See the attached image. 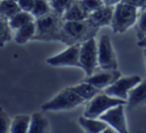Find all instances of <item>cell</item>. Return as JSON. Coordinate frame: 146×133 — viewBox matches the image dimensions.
Listing matches in <instances>:
<instances>
[{
    "mask_svg": "<svg viewBox=\"0 0 146 133\" xmlns=\"http://www.w3.org/2000/svg\"><path fill=\"white\" fill-rule=\"evenodd\" d=\"M88 17L90 15L84 10L79 0H77L64 14L63 20L64 21H83V20L88 19Z\"/></svg>",
    "mask_w": 146,
    "mask_h": 133,
    "instance_id": "cell-19",
    "label": "cell"
},
{
    "mask_svg": "<svg viewBox=\"0 0 146 133\" xmlns=\"http://www.w3.org/2000/svg\"><path fill=\"white\" fill-rule=\"evenodd\" d=\"M36 22H31L27 25L21 27L20 29L16 30L13 34V39L18 45H24L31 40H34L35 36H36Z\"/></svg>",
    "mask_w": 146,
    "mask_h": 133,
    "instance_id": "cell-15",
    "label": "cell"
},
{
    "mask_svg": "<svg viewBox=\"0 0 146 133\" xmlns=\"http://www.w3.org/2000/svg\"><path fill=\"white\" fill-rule=\"evenodd\" d=\"M122 77L118 69H98L92 75H88L84 81L90 83L96 89L104 91L106 87L114 83L118 79Z\"/></svg>",
    "mask_w": 146,
    "mask_h": 133,
    "instance_id": "cell-11",
    "label": "cell"
},
{
    "mask_svg": "<svg viewBox=\"0 0 146 133\" xmlns=\"http://www.w3.org/2000/svg\"><path fill=\"white\" fill-rule=\"evenodd\" d=\"M121 2L134 6V7L138 8L139 10L146 7V0H121Z\"/></svg>",
    "mask_w": 146,
    "mask_h": 133,
    "instance_id": "cell-29",
    "label": "cell"
},
{
    "mask_svg": "<svg viewBox=\"0 0 146 133\" xmlns=\"http://www.w3.org/2000/svg\"><path fill=\"white\" fill-rule=\"evenodd\" d=\"M86 100L79 97L72 89V87H69L60 91L50 100L43 103L41 108L43 111H62V110L73 109L84 104Z\"/></svg>",
    "mask_w": 146,
    "mask_h": 133,
    "instance_id": "cell-3",
    "label": "cell"
},
{
    "mask_svg": "<svg viewBox=\"0 0 146 133\" xmlns=\"http://www.w3.org/2000/svg\"><path fill=\"white\" fill-rule=\"evenodd\" d=\"M100 28L90 19L83 21H64L60 41L67 46L83 44L90 39L96 38Z\"/></svg>",
    "mask_w": 146,
    "mask_h": 133,
    "instance_id": "cell-1",
    "label": "cell"
},
{
    "mask_svg": "<svg viewBox=\"0 0 146 133\" xmlns=\"http://www.w3.org/2000/svg\"><path fill=\"white\" fill-rule=\"evenodd\" d=\"M114 6L104 5L102 8L96 10L92 14H90L88 19L98 28L111 26L112 18H113Z\"/></svg>",
    "mask_w": 146,
    "mask_h": 133,
    "instance_id": "cell-13",
    "label": "cell"
},
{
    "mask_svg": "<svg viewBox=\"0 0 146 133\" xmlns=\"http://www.w3.org/2000/svg\"><path fill=\"white\" fill-rule=\"evenodd\" d=\"M98 67L100 69H117L118 63L111 39L108 35H102L98 42Z\"/></svg>",
    "mask_w": 146,
    "mask_h": 133,
    "instance_id": "cell-7",
    "label": "cell"
},
{
    "mask_svg": "<svg viewBox=\"0 0 146 133\" xmlns=\"http://www.w3.org/2000/svg\"><path fill=\"white\" fill-rule=\"evenodd\" d=\"M120 104L126 105V101L120 99L112 97L102 91L92 99H90V101H88L85 112H84V116L96 119V118H100V115H102L108 109L114 106L120 105Z\"/></svg>",
    "mask_w": 146,
    "mask_h": 133,
    "instance_id": "cell-5",
    "label": "cell"
},
{
    "mask_svg": "<svg viewBox=\"0 0 146 133\" xmlns=\"http://www.w3.org/2000/svg\"><path fill=\"white\" fill-rule=\"evenodd\" d=\"M72 89L77 93L79 97H81L82 99L86 101H90V99H92L94 97L98 95V93H102V91L96 89V87L92 85L90 83H86V81H82V83H78V85H72Z\"/></svg>",
    "mask_w": 146,
    "mask_h": 133,
    "instance_id": "cell-17",
    "label": "cell"
},
{
    "mask_svg": "<svg viewBox=\"0 0 146 133\" xmlns=\"http://www.w3.org/2000/svg\"><path fill=\"white\" fill-rule=\"evenodd\" d=\"M52 11V7L48 0H35L34 8L32 10V15L35 17V19L44 17Z\"/></svg>",
    "mask_w": 146,
    "mask_h": 133,
    "instance_id": "cell-23",
    "label": "cell"
},
{
    "mask_svg": "<svg viewBox=\"0 0 146 133\" xmlns=\"http://www.w3.org/2000/svg\"><path fill=\"white\" fill-rule=\"evenodd\" d=\"M13 1H17V0H13Z\"/></svg>",
    "mask_w": 146,
    "mask_h": 133,
    "instance_id": "cell-34",
    "label": "cell"
},
{
    "mask_svg": "<svg viewBox=\"0 0 146 133\" xmlns=\"http://www.w3.org/2000/svg\"><path fill=\"white\" fill-rule=\"evenodd\" d=\"M0 1H1V0H0Z\"/></svg>",
    "mask_w": 146,
    "mask_h": 133,
    "instance_id": "cell-35",
    "label": "cell"
},
{
    "mask_svg": "<svg viewBox=\"0 0 146 133\" xmlns=\"http://www.w3.org/2000/svg\"><path fill=\"white\" fill-rule=\"evenodd\" d=\"M137 40L141 41L146 38V7L139 11L138 18L134 25Z\"/></svg>",
    "mask_w": 146,
    "mask_h": 133,
    "instance_id": "cell-24",
    "label": "cell"
},
{
    "mask_svg": "<svg viewBox=\"0 0 146 133\" xmlns=\"http://www.w3.org/2000/svg\"><path fill=\"white\" fill-rule=\"evenodd\" d=\"M48 1L50 2L53 11L61 17H63L64 14L77 0H48Z\"/></svg>",
    "mask_w": 146,
    "mask_h": 133,
    "instance_id": "cell-25",
    "label": "cell"
},
{
    "mask_svg": "<svg viewBox=\"0 0 146 133\" xmlns=\"http://www.w3.org/2000/svg\"><path fill=\"white\" fill-rule=\"evenodd\" d=\"M146 105V79H142L132 91L129 93L126 100L128 109H136Z\"/></svg>",
    "mask_w": 146,
    "mask_h": 133,
    "instance_id": "cell-12",
    "label": "cell"
},
{
    "mask_svg": "<svg viewBox=\"0 0 146 133\" xmlns=\"http://www.w3.org/2000/svg\"><path fill=\"white\" fill-rule=\"evenodd\" d=\"M80 50H81V44L68 46V48L66 50H64L63 52L47 59L46 63L52 67H81Z\"/></svg>",
    "mask_w": 146,
    "mask_h": 133,
    "instance_id": "cell-9",
    "label": "cell"
},
{
    "mask_svg": "<svg viewBox=\"0 0 146 133\" xmlns=\"http://www.w3.org/2000/svg\"><path fill=\"white\" fill-rule=\"evenodd\" d=\"M140 10L129 4L120 3L114 6L111 29L114 33H124L129 28L135 25Z\"/></svg>",
    "mask_w": 146,
    "mask_h": 133,
    "instance_id": "cell-4",
    "label": "cell"
},
{
    "mask_svg": "<svg viewBox=\"0 0 146 133\" xmlns=\"http://www.w3.org/2000/svg\"><path fill=\"white\" fill-rule=\"evenodd\" d=\"M50 121L42 112H34L31 114L29 133H50Z\"/></svg>",
    "mask_w": 146,
    "mask_h": 133,
    "instance_id": "cell-14",
    "label": "cell"
},
{
    "mask_svg": "<svg viewBox=\"0 0 146 133\" xmlns=\"http://www.w3.org/2000/svg\"><path fill=\"white\" fill-rule=\"evenodd\" d=\"M17 3L19 5L21 11L32 13V10L34 8L35 0H17Z\"/></svg>",
    "mask_w": 146,
    "mask_h": 133,
    "instance_id": "cell-28",
    "label": "cell"
},
{
    "mask_svg": "<svg viewBox=\"0 0 146 133\" xmlns=\"http://www.w3.org/2000/svg\"><path fill=\"white\" fill-rule=\"evenodd\" d=\"M143 56L145 59V64H146V48H143Z\"/></svg>",
    "mask_w": 146,
    "mask_h": 133,
    "instance_id": "cell-33",
    "label": "cell"
},
{
    "mask_svg": "<svg viewBox=\"0 0 146 133\" xmlns=\"http://www.w3.org/2000/svg\"><path fill=\"white\" fill-rule=\"evenodd\" d=\"M37 32L34 40L39 41H60V35L64 20L54 11L48 15L35 20Z\"/></svg>",
    "mask_w": 146,
    "mask_h": 133,
    "instance_id": "cell-2",
    "label": "cell"
},
{
    "mask_svg": "<svg viewBox=\"0 0 146 133\" xmlns=\"http://www.w3.org/2000/svg\"><path fill=\"white\" fill-rule=\"evenodd\" d=\"M31 115L18 114L11 119L10 133H29Z\"/></svg>",
    "mask_w": 146,
    "mask_h": 133,
    "instance_id": "cell-18",
    "label": "cell"
},
{
    "mask_svg": "<svg viewBox=\"0 0 146 133\" xmlns=\"http://www.w3.org/2000/svg\"><path fill=\"white\" fill-rule=\"evenodd\" d=\"M35 20L36 19L32 15V13L25 11H19L13 17H11L9 19V25L11 27L12 31L15 32L16 30L20 29L21 27L27 25V24L31 23V22H34Z\"/></svg>",
    "mask_w": 146,
    "mask_h": 133,
    "instance_id": "cell-20",
    "label": "cell"
},
{
    "mask_svg": "<svg viewBox=\"0 0 146 133\" xmlns=\"http://www.w3.org/2000/svg\"><path fill=\"white\" fill-rule=\"evenodd\" d=\"M102 133H117V132L113 129V128H111V127H110V126H108V127H106V129H104Z\"/></svg>",
    "mask_w": 146,
    "mask_h": 133,
    "instance_id": "cell-31",
    "label": "cell"
},
{
    "mask_svg": "<svg viewBox=\"0 0 146 133\" xmlns=\"http://www.w3.org/2000/svg\"><path fill=\"white\" fill-rule=\"evenodd\" d=\"M9 133H10V132H9Z\"/></svg>",
    "mask_w": 146,
    "mask_h": 133,
    "instance_id": "cell-36",
    "label": "cell"
},
{
    "mask_svg": "<svg viewBox=\"0 0 146 133\" xmlns=\"http://www.w3.org/2000/svg\"><path fill=\"white\" fill-rule=\"evenodd\" d=\"M121 0H104V5H108V6H115L116 4L120 3Z\"/></svg>",
    "mask_w": 146,
    "mask_h": 133,
    "instance_id": "cell-30",
    "label": "cell"
},
{
    "mask_svg": "<svg viewBox=\"0 0 146 133\" xmlns=\"http://www.w3.org/2000/svg\"><path fill=\"white\" fill-rule=\"evenodd\" d=\"M80 63H81V69H84L87 77L92 75L100 69L98 67V42L96 38L90 39L81 44Z\"/></svg>",
    "mask_w": 146,
    "mask_h": 133,
    "instance_id": "cell-6",
    "label": "cell"
},
{
    "mask_svg": "<svg viewBox=\"0 0 146 133\" xmlns=\"http://www.w3.org/2000/svg\"><path fill=\"white\" fill-rule=\"evenodd\" d=\"M19 11L21 10H20L17 1H13V0H1L0 1V15L3 17L10 19Z\"/></svg>",
    "mask_w": 146,
    "mask_h": 133,
    "instance_id": "cell-22",
    "label": "cell"
},
{
    "mask_svg": "<svg viewBox=\"0 0 146 133\" xmlns=\"http://www.w3.org/2000/svg\"><path fill=\"white\" fill-rule=\"evenodd\" d=\"M142 81L141 77L137 75H128V77H121L114 83L106 87L104 91V93L112 97L120 99L126 101L128 99L129 93Z\"/></svg>",
    "mask_w": 146,
    "mask_h": 133,
    "instance_id": "cell-8",
    "label": "cell"
},
{
    "mask_svg": "<svg viewBox=\"0 0 146 133\" xmlns=\"http://www.w3.org/2000/svg\"><path fill=\"white\" fill-rule=\"evenodd\" d=\"M125 104L114 106L100 115V119L106 122L110 127L113 128L117 133H128L126 116H125Z\"/></svg>",
    "mask_w": 146,
    "mask_h": 133,
    "instance_id": "cell-10",
    "label": "cell"
},
{
    "mask_svg": "<svg viewBox=\"0 0 146 133\" xmlns=\"http://www.w3.org/2000/svg\"><path fill=\"white\" fill-rule=\"evenodd\" d=\"M14 32L9 25V19L0 15V47H4L12 40Z\"/></svg>",
    "mask_w": 146,
    "mask_h": 133,
    "instance_id": "cell-21",
    "label": "cell"
},
{
    "mask_svg": "<svg viewBox=\"0 0 146 133\" xmlns=\"http://www.w3.org/2000/svg\"><path fill=\"white\" fill-rule=\"evenodd\" d=\"M79 124L86 133H102L108 126L100 118L94 119L86 116H81L79 118Z\"/></svg>",
    "mask_w": 146,
    "mask_h": 133,
    "instance_id": "cell-16",
    "label": "cell"
},
{
    "mask_svg": "<svg viewBox=\"0 0 146 133\" xmlns=\"http://www.w3.org/2000/svg\"><path fill=\"white\" fill-rule=\"evenodd\" d=\"M11 119L6 111L0 106V133H9Z\"/></svg>",
    "mask_w": 146,
    "mask_h": 133,
    "instance_id": "cell-27",
    "label": "cell"
},
{
    "mask_svg": "<svg viewBox=\"0 0 146 133\" xmlns=\"http://www.w3.org/2000/svg\"><path fill=\"white\" fill-rule=\"evenodd\" d=\"M137 44H138V46L141 47V48H146V38H144L141 41H138Z\"/></svg>",
    "mask_w": 146,
    "mask_h": 133,
    "instance_id": "cell-32",
    "label": "cell"
},
{
    "mask_svg": "<svg viewBox=\"0 0 146 133\" xmlns=\"http://www.w3.org/2000/svg\"><path fill=\"white\" fill-rule=\"evenodd\" d=\"M79 2L88 15L92 14L104 5V0H79Z\"/></svg>",
    "mask_w": 146,
    "mask_h": 133,
    "instance_id": "cell-26",
    "label": "cell"
}]
</instances>
